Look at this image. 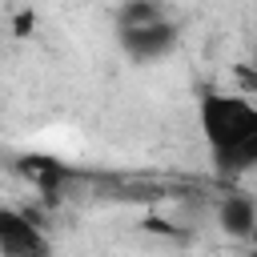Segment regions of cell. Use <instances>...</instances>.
I'll list each match as a JSON object with an SVG mask.
<instances>
[{"mask_svg":"<svg viewBox=\"0 0 257 257\" xmlns=\"http://www.w3.org/2000/svg\"><path fill=\"white\" fill-rule=\"evenodd\" d=\"M197 128L205 137L209 161H217L237 145H245L249 137H257V100L245 92H201Z\"/></svg>","mask_w":257,"mask_h":257,"instance_id":"1","label":"cell"},{"mask_svg":"<svg viewBox=\"0 0 257 257\" xmlns=\"http://www.w3.org/2000/svg\"><path fill=\"white\" fill-rule=\"evenodd\" d=\"M0 257H52V241L24 209L0 205Z\"/></svg>","mask_w":257,"mask_h":257,"instance_id":"2","label":"cell"},{"mask_svg":"<svg viewBox=\"0 0 257 257\" xmlns=\"http://www.w3.org/2000/svg\"><path fill=\"white\" fill-rule=\"evenodd\" d=\"M177 36L181 32H177V24L169 16L153 20V24H141V28H116V40H120L124 56L137 60V64H153V60L169 56L177 48Z\"/></svg>","mask_w":257,"mask_h":257,"instance_id":"3","label":"cell"},{"mask_svg":"<svg viewBox=\"0 0 257 257\" xmlns=\"http://www.w3.org/2000/svg\"><path fill=\"white\" fill-rule=\"evenodd\" d=\"M217 225H221L229 237L245 241V237L257 229V201H253L249 193H225V201L217 205Z\"/></svg>","mask_w":257,"mask_h":257,"instance_id":"4","label":"cell"},{"mask_svg":"<svg viewBox=\"0 0 257 257\" xmlns=\"http://www.w3.org/2000/svg\"><path fill=\"white\" fill-rule=\"evenodd\" d=\"M16 169H20V177H24L28 185H36L40 193H56V189L64 185V177H68V169H64L56 157H48V153H24V157L16 161Z\"/></svg>","mask_w":257,"mask_h":257,"instance_id":"5","label":"cell"},{"mask_svg":"<svg viewBox=\"0 0 257 257\" xmlns=\"http://www.w3.org/2000/svg\"><path fill=\"white\" fill-rule=\"evenodd\" d=\"M153 20H165L161 0H120V8H116V28H141Z\"/></svg>","mask_w":257,"mask_h":257,"instance_id":"6","label":"cell"},{"mask_svg":"<svg viewBox=\"0 0 257 257\" xmlns=\"http://www.w3.org/2000/svg\"><path fill=\"white\" fill-rule=\"evenodd\" d=\"M213 169H217L221 177H245V173H253V169H257V137H249V141H245V145H237L233 153L217 157V161H213Z\"/></svg>","mask_w":257,"mask_h":257,"instance_id":"7","label":"cell"},{"mask_svg":"<svg viewBox=\"0 0 257 257\" xmlns=\"http://www.w3.org/2000/svg\"><path fill=\"white\" fill-rule=\"evenodd\" d=\"M249 68H253V76H257V52H253V60H249Z\"/></svg>","mask_w":257,"mask_h":257,"instance_id":"8","label":"cell"},{"mask_svg":"<svg viewBox=\"0 0 257 257\" xmlns=\"http://www.w3.org/2000/svg\"><path fill=\"white\" fill-rule=\"evenodd\" d=\"M245 257H257V249H249V253H245Z\"/></svg>","mask_w":257,"mask_h":257,"instance_id":"9","label":"cell"},{"mask_svg":"<svg viewBox=\"0 0 257 257\" xmlns=\"http://www.w3.org/2000/svg\"><path fill=\"white\" fill-rule=\"evenodd\" d=\"M209 257H221V253H209Z\"/></svg>","mask_w":257,"mask_h":257,"instance_id":"10","label":"cell"}]
</instances>
